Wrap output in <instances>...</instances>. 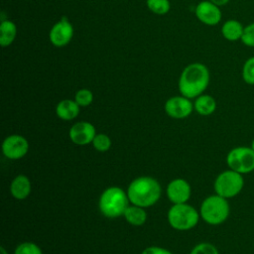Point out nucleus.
I'll return each instance as SVG.
<instances>
[{"mask_svg":"<svg viewBox=\"0 0 254 254\" xmlns=\"http://www.w3.org/2000/svg\"><path fill=\"white\" fill-rule=\"evenodd\" d=\"M210 80V73L206 65L192 63L187 65L179 78L180 93L190 99L196 98L204 92Z\"/></svg>","mask_w":254,"mask_h":254,"instance_id":"obj_1","label":"nucleus"},{"mask_svg":"<svg viewBox=\"0 0 254 254\" xmlns=\"http://www.w3.org/2000/svg\"><path fill=\"white\" fill-rule=\"evenodd\" d=\"M161 185L149 176L134 179L127 188V195L131 204L141 207H150L158 202L161 197Z\"/></svg>","mask_w":254,"mask_h":254,"instance_id":"obj_2","label":"nucleus"},{"mask_svg":"<svg viewBox=\"0 0 254 254\" xmlns=\"http://www.w3.org/2000/svg\"><path fill=\"white\" fill-rule=\"evenodd\" d=\"M129 204L130 200L127 191L116 186L105 189L101 192L98 200L99 211L107 218L123 216Z\"/></svg>","mask_w":254,"mask_h":254,"instance_id":"obj_3","label":"nucleus"},{"mask_svg":"<svg viewBox=\"0 0 254 254\" xmlns=\"http://www.w3.org/2000/svg\"><path fill=\"white\" fill-rule=\"evenodd\" d=\"M200 218L209 225H219L227 220L230 213V205L227 198L218 194L206 196L199 207Z\"/></svg>","mask_w":254,"mask_h":254,"instance_id":"obj_4","label":"nucleus"},{"mask_svg":"<svg viewBox=\"0 0 254 254\" xmlns=\"http://www.w3.org/2000/svg\"><path fill=\"white\" fill-rule=\"evenodd\" d=\"M199 218V211L187 202L173 204L167 213L170 226L179 231L192 229L198 223Z\"/></svg>","mask_w":254,"mask_h":254,"instance_id":"obj_5","label":"nucleus"},{"mask_svg":"<svg viewBox=\"0 0 254 254\" xmlns=\"http://www.w3.org/2000/svg\"><path fill=\"white\" fill-rule=\"evenodd\" d=\"M244 187L243 175L228 169L222 171L214 180V192L224 198H232L238 195Z\"/></svg>","mask_w":254,"mask_h":254,"instance_id":"obj_6","label":"nucleus"},{"mask_svg":"<svg viewBox=\"0 0 254 254\" xmlns=\"http://www.w3.org/2000/svg\"><path fill=\"white\" fill-rule=\"evenodd\" d=\"M226 164L241 175H247L254 171V151L248 146L232 148L226 155Z\"/></svg>","mask_w":254,"mask_h":254,"instance_id":"obj_7","label":"nucleus"},{"mask_svg":"<svg viewBox=\"0 0 254 254\" xmlns=\"http://www.w3.org/2000/svg\"><path fill=\"white\" fill-rule=\"evenodd\" d=\"M2 153L10 160H20L24 158L29 151L28 140L19 134L7 136L2 142Z\"/></svg>","mask_w":254,"mask_h":254,"instance_id":"obj_8","label":"nucleus"},{"mask_svg":"<svg viewBox=\"0 0 254 254\" xmlns=\"http://www.w3.org/2000/svg\"><path fill=\"white\" fill-rule=\"evenodd\" d=\"M164 109L167 115L171 118L184 119L191 114L193 110V103L190 98L181 94L170 97L165 102Z\"/></svg>","mask_w":254,"mask_h":254,"instance_id":"obj_9","label":"nucleus"},{"mask_svg":"<svg viewBox=\"0 0 254 254\" xmlns=\"http://www.w3.org/2000/svg\"><path fill=\"white\" fill-rule=\"evenodd\" d=\"M96 134L97 133L94 125L87 121H79L74 123L68 131L70 141L78 146L91 144Z\"/></svg>","mask_w":254,"mask_h":254,"instance_id":"obj_10","label":"nucleus"},{"mask_svg":"<svg viewBox=\"0 0 254 254\" xmlns=\"http://www.w3.org/2000/svg\"><path fill=\"white\" fill-rule=\"evenodd\" d=\"M73 36V27L66 17H63L52 27L49 38L51 43L58 48L67 45Z\"/></svg>","mask_w":254,"mask_h":254,"instance_id":"obj_11","label":"nucleus"},{"mask_svg":"<svg viewBox=\"0 0 254 254\" xmlns=\"http://www.w3.org/2000/svg\"><path fill=\"white\" fill-rule=\"evenodd\" d=\"M167 196L173 204L187 202L191 194V188L185 179L177 178L172 180L167 186Z\"/></svg>","mask_w":254,"mask_h":254,"instance_id":"obj_12","label":"nucleus"},{"mask_svg":"<svg viewBox=\"0 0 254 254\" xmlns=\"http://www.w3.org/2000/svg\"><path fill=\"white\" fill-rule=\"evenodd\" d=\"M196 18L206 26H215L221 21V10L219 6L210 0L199 2L194 10Z\"/></svg>","mask_w":254,"mask_h":254,"instance_id":"obj_13","label":"nucleus"},{"mask_svg":"<svg viewBox=\"0 0 254 254\" xmlns=\"http://www.w3.org/2000/svg\"><path fill=\"white\" fill-rule=\"evenodd\" d=\"M31 191L32 184L27 176L18 175L12 180L10 184V192L14 198L23 200L30 195Z\"/></svg>","mask_w":254,"mask_h":254,"instance_id":"obj_14","label":"nucleus"},{"mask_svg":"<svg viewBox=\"0 0 254 254\" xmlns=\"http://www.w3.org/2000/svg\"><path fill=\"white\" fill-rule=\"evenodd\" d=\"M80 106L71 99H63L56 106L57 116L64 121H69L76 118L79 114Z\"/></svg>","mask_w":254,"mask_h":254,"instance_id":"obj_15","label":"nucleus"},{"mask_svg":"<svg viewBox=\"0 0 254 254\" xmlns=\"http://www.w3.org/2000/svg\"><path fill=\"white\" fill-rule=\"evenodd\" d=\"M244 26L237 20L230 19L225 21L221 27V34L223 38L229 42H236L241 40Z\"/></svg>","mask_w":254,"mask_h":254,"instance_id":"obj_16","label":"nucleus"},{"mask_svg":"<svg viewBox=\"0 0 254 254\" xmlns=\"http://www.w3.org/2000/svg\"><path fill=\"white\" fill-rule=\"evenodd\" d=\"M193 109L201 116L211 115L216 109V101L209 94H200L193 102Z\"/></svg>","mask_w":254,"mask_h":254,"instance_id":"obj_17","label":"nucleus"},{"mask_svg":"<svg viewBox=\"0 0 254 254\" xmlns=\"http://www.w3.org/2000/svg\"><path fill=\"white\" fill-rule=\"evenodd\" d=\"M125 220L133 226H141L147 220V212L144 207L129 204L123 214Z\"/></svg>","mask_w":254,"mask_h":254,"instance_id":"obj_18","label":"nucleus"},{"mask_svg":"<svg viewBox=\"0 0 254 254\" xmlns=\"http://www.w3.org/2000/svg\"><path fill=\"white\" fill-rule=\"evenodd\" d=\"M17 35V27L10 20H2L0 24V44L2 47L11 45Z\"/></svg>","mask_w":254,"mask_h":254,"instance_id":"obj_19","label":"nucleus"},{"mask_svg":"<svg viewBox=\"0 0 254 254\" xmlns=\"http://www.w3.org/2000/svg\"><path fill=\"white\" fill-rule=\"evenodd\" d=\"M146 4L148 9L157 15H165L171 8L169 0H147Z\"/></svg>","mask_w":254,"mask_h":254,"instance_id":"obj_20","label":"nucleus"},{"mask_svg":"<svg viewBox=\"0 0 254 254\" xmlns=\"http://www.w3.org/2000/svg\"><path fill=\"white\" fill-rule=\"evenodd\" d=\"M241 75L245 83L254 85V56L248 58L243 64Z\"/></svg>","mask_w":254,"mask_h":254,"instance_id":"obj_21","label":"nucleus"},{"mask_svg":"<svg viewBox=\"0 0 254 254\" xmlns=\"http://www.w3.org/2000/svg\"><path fill=\"white\" fill-rule=\"evenodd\" d=\"M93 148L98 152H106L111 148V139L108 135L103 133H98L95 135L94 139L92 140Z\"/></svg>","mask_w":254,"mask_h":254,"instance_id":"obj_22","label":"nucleus"},{"mask_svg":"<svg viewBox=\"0 0 254 254\" xmlns=\"http://www.w3.org/2000/svg\"><path fill=\"white\" fill-rule=\"evenodd\" d=\"M74 101L80 107L89 106L93 101V93L87 88H81L77 90L74 94Z\"/></svg>","mask_w":254,"mask_h":254,"instance_id":"obj_23","label":"nucleus"},{"mask_svg":"<svg viewBox=\"0 0 254 254\" xmlns=\"http://www.w3.org/2000/svg\"><path fill=\"white\" fill-rule=\"evenodd\" d=\"M13 254H43L42 249L36 243L26 241L18 244Z\"/></svg>","mask_w":254,"mask_h":254,"instance_id":"obj_24","label":"nucleus"},{"mask_svg":"<svg viewBox=\"0 0 254 254\" xmlns=\"http://www.w3.org/2000/svg\"><path fill=\"white\" fill-rule=\"evenodd\" d=\"M190 254H219L218 249L209 242H200L196 244Z\"/></svg>","mask_w":254,"mask_h":254,"instance_id":"obj_25","label":"nucleus"},{"mask_svg":"<svg viewBox=\"0 0 254 254\" xmlns=\"http://www.w3.org/2000/svg\"><path fill=\"white\" fill-rule=\"evenodd\" d=\"M242 44L249 48H254V22L246 25L241 37Z\"/></svg>","mask_w":254,"mask_h":254,"instance_id":"obj_26","label":"nucleus"},{"mask_svg":"<svg viewBox=\"0 0 254 254\" xmlns=\"http://www.w3.org/2000/svg\"><path fill=\"white\" fill-rule=\"evenodd\" d=\"M141 254H173L170 250L160 246H149L145 248Z\"/></svg>","mask_w":254,"mask_h":254,"instance_id":"obj_27","label":"nucleus"},{"mask_svg":"<svg viewBox=\"0 0 254 254\" xmlns=\"http://www.w3.org/2000/svg\"><path fill=\"white\" fill-rule=\"evenodd\" d=\"M212 3H214L215 5H217V6H223V5H225V4H227L230 0H210Z\"/></svg>","mask_w":254,"mask_h":254,"instance_id":"obj_28","label":"nucleus"},{"mask_svg":"<svg viewBox=\"0 0 254 254\" xmlns=\"http://www.w3.org/2000/svg\"><path fill=\"white\" fill-rule=\"evenodd\" d=\"M0 254H9V253L7 252V250L3 246H1L0 247Z\"/></svg>","mask_w":254,"mask_h":254,"instance_id":"obj_29","label":"nucleus"},{"mask_svg":"<svg viewBox=\"0 0 254 254\" xmlns=\"http://www.w3.org/2000/svg\"><path fill=\"white\" fill-rule=\"evenodd\" d=\"M250 147H251V149L254 151V139L252 140V142H251V145H250Z\"/></svg>","mask_w":254,"mask_h":254,"instance_id":"obj_30","label":"nucleus"}]
</instances>
